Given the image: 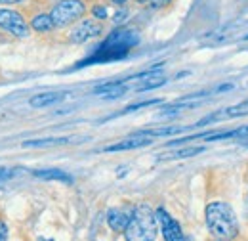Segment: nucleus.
Returning a JSON list of instances; mask_svg holds the SVG:
<instances>
[{
    "label": "nucleus",
    "mask_w": 248,
    "mask_h": 241,
    "mask_svg": "<svg viewBox=\"0 0 248 241\" xmlns=\"http://www.w3.org/2000/svg\"><path fill=\"white\" fill-rule=\"evenodd\" d=\"M140 42V34L136 29H117L113 31L93 52L92 56H88L86 60L78 61V67H86V65H93V63H109V61L123 60L128 56V52L138 46Z\"/></svg>",
    "instance_id": "1"
},
{
    "label": "nucleus",
    "mask_w": 248,
    "mask_h": 241,
    "mask_svg": "<svg viewBox=\"0 0 248 241\" xmlns=\"http://www.w3.org/2000/svg\"><path fill=\"white\" fill-rule=\"evenodd\" d=\"M206 226L210 234H214L221 240H233L239 234V222L233 209L223 203V201H214L206 207Z\"/></svg>",
    "instance_id": "2"
},
{
    "label": "nucleus",
    "mask_w": 248,
    "mask_h": 241,
    "mask_svg": "<svg viewBox=\"0 0 248 241\" xmlns=\"http://www.w3.org/2000/svg\"><path fill=\"white\" fill-rule=\"evenodd\" d=\"M156 238V216L149 205L134 207L128 228L124 230L126 241H155Z\"/></svg>",
    "instance_id": "3"
},
{
    "label": "nucleus",
    "mask_w": 248,
    "mask_h": 241,
    "mask_svg": "<svg viewBox=\"0 0 248 241\" xmlns=\"http://www.w3.org/2000/svg\"><path fill=\"white\" fill-rule=\"evenodd\" d=\"M86 12V6L82 0H60L50 16L54 19V25L56 27H65V25H71L73 21H78Z\"/></svg>",
    "instance_id": "4"
},
{
    "label": "nucleus",
    "mask_w": 248,
    "mask_h": 241,
    "mask_svg": "<svg viewBox=\"0 0 248 241\" xmlns=\"http://www.w3.org/2000/svg\"><path fill=\"white\" fill-rule=\"evenodd\" d=\"M0 29L8 31L17 38H27L31 33V25L25 21V17L19 12L0 8Z\"/></svg>",
    "instance_id": "5"
},
{
    "label": "nucleus",
    "mask_w": 248,
    "mask_h": 241,
    "mask_svg": "<svg viewBox=\"0 0 248 241\" xmlns=\"http://www.w3.org/2000/svg\"><path fill=\"white\" fill-rule=\"evenodd\" d=\"M155 216H156V224H160V232H162L164 241H187L180 222L174 220L164 209H156Z\"/></svg>",
    "instance_id": "6"
},
{
    "label": "nucleus",
    "mask_w": 248,
    "mask_h": 241,
    "mask_svg": "<svg viewBox=\"0 0 248 241\" xmlns=\"http://www.w3.org/2000/svg\"><path fill=\"white\" fill-rule=\"evenodd\" d=\"M103 33V25L93 21V19H82L78 25H75L73 31L69 33V40L75 44H82L90 38H95Z\"/></svg>",
    "instance_id": "7"
},
{
    "label": "nucleus",
    "mask_w": 248,
    "mask_h": 241,
    "mask_svg": "<svg viewBox=\"0 0 248 241\" xmlns=\"http://www.w3.org/2000/svg\"><path fill=\"white\" fill-rule=\"evenodd\" d=\"M201 138H204L206 142L229 140V138H248V124H245V126H239V128H233V130L204 132V134H197V136H187V138H182V140H174V142H170L168 146H174V144H180V142H187V140H201Z\"/></svg>",
    "instance_id": "8"
},
{
    "label": "nucleus",
    "mask_w": 248,
    "mask_h": 241,
    "mask_svg": "<svg viewBox=\"0 0 248 241\" xmlns=\"http://www.w3.org/2000/svg\"><path fill=\"white\" fill-rule=\"evenodd\" d=\"M132 214H134V207H115L107 212V224L113 232L124 234V230L130 224Z\"/></svg>",
    "instance_id": "9"
},
{
    "label": "nucleus",
    "mask_w": 248,
    "mask_h": 241,
    "mask_svg": "<svg viewBox=\"0 0 248 241\" xmlns=\"http://www.w3.org/2000/svg\"><path fill=\"white\" fill-rule=\"evenodd\" d=\"M248 115V100L243 103H237V105H231V107H225V109H219L212 115H206L204 119H201L197 122V126H202L206 122H216L219 119H235V117H245Z\"/></svg>",
    "instance_id": "10"
},
{
    "label": "nucleus",
    "mask_w": 248,
    "mask_h": 241,
    "mask_svg": "<svg viewBox=\"0 0 248 241\" xmlns=\"http://www.w3.org/2000/svg\"><path fill=\"white\" fill-rule=\"evenodd\" d=\"M153 140L149 138V136H141V134H134V136H130V138H124L121 142H117V144H111V146H107V148H103V151H107V153H111V151H128V150H138V148H145V146H149Z\"/></svg>",
    "instance_id": "11"
},
{
    "label": "nucleus",
    "mask_w": 248,
    "mask_h": 241,
    "mask_svg": "<svg viewBox=\"0 0 248 241\" xmlns=\"http://www.w3.org/2000/svg\"><path fill=\"white\" fill-rule=\"evenodd\" d=\"M128 92V85L126 81H111V83H105V85H99L93 94L99 96V98H107V100H113V98H121Z\"/></svg>",
    "instance_id": "12"
},
{
    "label": "nucleus",
    "mask_w": 248,
    "mask_h": 241,
    "mask_svg": "<svg viewBox=\"0 0 248 241\" xmlns=\"http://www.w3.org/2000/svg\"><path fill=\"white\" fill-rule=\"evenodd\" d=\"M65 98L63 92H44V94H36L29 100V105L34 107V109H44L48 105H54L58 102H62Z\"/></svg>",
    "instance_id": "13"
},
{
    "label": "nucleus",
    "mask_w": 248,
    "mask_h": 241,
    "mask_svg": "<svg viewBox=\"0 0 248 241\" xmlns=\"http://www.w3.org/2000/svg\"><path fill=\"white\" fill-rule=\"evenodd\" d=\"M32 174L40 180H58L65 182V184H73V176L67 174L65 171H60V169H42V171H34Z\"/></svg>",
    "instance_id": "14"
},
{
    "label": "nucleus",
    "mask_w": 248,
    "mask_h": 241,
    "mask_svg": "<svg viewBox=\"0 0 248 241\" xmlns=\"http://www.w3.org/2000/svg\"><path fill=\"white\" fill-rule=\"evenodd\" d=\"M29 25H31V29H34L36 33H50V31L56 27L50 14H36L31 19Z\"/></svg>",
    "instance_id": "15"
},
{
    "label": "nucleus",
    "mask_w": 248,
    "mask_h": 241,
    "mask_svg": "<svg viewBox=\"0 0 248 241\" xmlns=\"http://www.w3.org/2000/svg\"><path fill=\"white\" fill-rule=\"evenodd\" d=\"M164 83H166V77L151 73V75H145V77H143V81H141V83L136 86V90H138V92L153 90V88H158V86H162Z\"/></svg>",
    "instance_id": "16"
},
{
    "label": "nucleus",
    "mask_w": 248,
    "mask_h": 241,
    "mask_svg": "<svg viewBox=\"0 0 248 241\" xmlns=\"http://www.w3.org/2000/svg\"><path fill=\"white\" fill-rule=\"evenodd\" d=\"M67 142H69V138H38V140L23 142V148H50V146H62Z\"/></svg>",
    "instance_id": "17"
},
{
    "label": "nucleus",
    "mask_w": 248,
    "mask_h": 241,
    "mask_svg": "<svg viewBox=\"0 0 248 241\" xmlns=\"http://www.w3.org/2000/svg\"><path fill=\"white\" fill-rule=\"evenodd\" d=\"M184 132V126H164V128H149V130H140L138 134L141 136H149V138H155V136H174V134H180Z\"/></svg>",
    "instance_id": "18"
},
{
    "label": "nucleus",
    "mask_w": 248,
    "mask_h": 241,
    "mask_svg": "<svg viewBox=\"0 0 248 241\" xmlns=\"http://www.w3.org/2000/svg\"><path fill=\"white\" fill-rule=\"evenodd\" d=\"M204 151V146H193V148H184V150L172 151L168 155H164V159H186V157H193Z\"/></svg>",
    "instance_id": "19"
},
{
    "label": "nucleus",
    "mask_w": 248,
    "mask_h": 241,
    "mask_svg": "<svg viewBox=\"0 0 248 241\" xmlns=\"http://www.w3.org/2000/svg\"><path fill=\"white\" fill-rule=\"evenodd\" d=\"M160 100H147V102H140V103H134V105H128L126 109H124L121 115H124V113H132V111H136V109H140V107H149V105H155V103H158Z\"/></svg>",
    "instance_id": "20"
},
{
    "label": "nucleus",
    "mask_w": 248,
    "mask_h": 241,
    "mask_svg": "<svg viewBox=\"0 0 248 241\" xmlns=\"http://www.w3.org/2000/svg\"><path fill=\"white\" fill-rule=\"evenodd\" d=\"M126 19H128V10H124V8L123 10H119V12L113 16V23H115V25H121V23H124Z\"/></svg>",
    "instance_id": "21"
},
{
    "label": "nucleus",
    "mask_w": 248,
    "mask_h": 241,
    "mask_svg": "<svg viewBox=\"0 0 248 241\" xmlns=\"http://www.w3.org/2000/svg\"><path fill=\"white\" fill-rule=\"evenodd\" d=\"M92 14L93 17H97V19H105L107 17V8L105 6H93Z\"/></svg>",
    "instance_id": "22"
},
{
    "label": "nucleus",
    "mask_w": 248,
    "mask_h": 241,
    "mask_svg": "<svg viewBox=\"0 0 248 241\" xmlns=\"http://www.w3.org/2000/svg\"><path fill=\"white\" fill-rule=\"evenodd\" d=\"M8 234H10L8 224L4 220H0V241H8Z\"/></svg>",
    "instance_id": "23"
},
{
    "label": "nucleus",
    "mask_w": 248,
    "mask_h": 241,
    "mask_svg": "<svg viewBox=\"0 0 248 241\" xmlns=\"http://www.w3.org/2000/svg\"><path fill=\"white\" fill-rule=\"evenodd\" d=\"M235 88V85L233 83H227V85H219L216 86L214 90H210V94H217V92H227V90H233Z\"/></svg>",
    "instance_id": "24"
},
{
    "label": "nucleus",
    "mask_w": 248,
    "mask_h": 241,
    "mask_svg": "<svg viewBox=\"0 0 248 241\" xmlns=\"http://www.w3.org/2000/svg\"><path fill=\"white\" fill-rule=\"evenodd\" d=\"M149 2H151V6H153V8H162V6L170 4L172 0H149Z\"/></svg>",
    "instance_id": "25"
},
{
    "label": "nucleus",
    "mask_w": 248,
    "mask_h": 241,
    "mask_svg": "<svg viewBox=\"0 0 248 241\" xmlns=\"http://www.w3.org/2000/svg\"><path fill=\"white\" fill-rule=\"evenodd\" d=\"M23 0H0V4H19Z\"/></svg>",
    "instance_id": "26"
},
{
    "label": "nucleus",
    "mask_w": 248,
    "mask_h": 241,
    "mask_svg": "<svg viewBox=\"0 0 248 241\" xmlns=\"http://www.w3.org/2000/svg\"><path fill=\"white\" fill-rule=\"evenodd\" d=\"M111 2H113V4H117V6H123V4H126L128 0H111Z\"/></svg>",
    "instance_id": "27"
},
{
    "label": "nucleus",
    "mask_w": 248,
    "mask_h": 241,
    "mask_svg": "<svg viewBox=\"0 0 248 241\" xmlns=\"http://www.w3.org/2000/svg\"><path fill=\"white\" fill-rule=\"evenodd\" d=\"M136 2H140V4H143V2H147V0H136Z\"/></svg>",
    "instance_id": "28"
},
{
    "label": "nucleus",
    "mask_w": 248,
    "mask_h": 241,
    "mask_svg": "<svg viewBox=\"0 0 248 241\" xmlns=\"http://www.w3.org/2000/svg\"><path fill=\"white\" fill-rule=\"evenodd\" d=\"M40 241H50V240H42V238H40Z\"/></svg>",
    "instance_id": "29"
},
{
    "label": "nucleus",
    "mask_w": 248,
    "mask_h": 241,
    "mask_svg": "<svg viewBox=\"0 0 248 241\" xmlns=\"http://www.w3.org/2000/svg\"><path fill=\"white\" fill-rule=\"evenodd\" d=\"M245 40H248V34H247V36H245Z\"/></svg>",
    "instance_id": "30"
}]
</instances>
